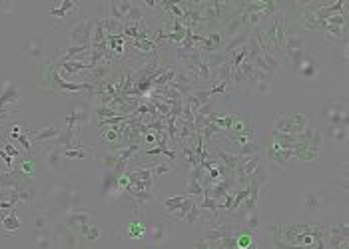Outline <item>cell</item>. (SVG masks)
I'll use <instances>...</instances> for the list:
<instances>
[{"mask_svg":"<svg viewBox=\"0 0 349 249\" xmlns=\"http://www.w3.org/2000/svg\"><path fill=\"white\" fill-rule=\"evenodd\" d=\"M94 32V20H78L70 28V44L72 46H90Z\"/></svg>","mask_w":349,"mask_h":249,"instance_id":"obj_1","label":"cell"},{"mask_svg":"<svg viewBox=\"0 0 349 249\" xmlns=\"http://www.w3.org/2000/svg\"><path fill=\"white\" fill-rule=\"evenodd\" d=\"M92 221V214L90 212H78V210H70L66 215V227L68 230H80L82 225Z\"/></svg>","mask_w":349,"mask_h":249,"instance_id":"obj_2","label":"cell"},{"mask_svg":"<svg viewBox=\"0 0 349 249\" xmlns=\"http://www.w3.org/2000/svg\"><path fill=\"white\" fill-rule=\"evenodd\" d=\"M134 2L130 0H112L110 2V16L118 22H126V16H128L130 8H132Z\"/></svg>","mask_w":349,"mask_h":249,"instance_id":"obj_3","label":"cell"},{"mask_svg":"<svg viewBox=\"0 0 349 249\" xmlns=\"http://www.w3.org/2000/svg\"><path fill=\"white\" fill-rule=\"evenodd\" d=\"M330 243H331V247H337V245H341L343 249L347 247V225H345V223L333 225V227H331Z\"/></svg>","mask_w":349,"mask_h":249,"instance_id":"obj_4","label":"cell"},{"mask_svg":"<svg viewBox=\"0 0 349 249\" xmlns=\"http://www.w3.org/2000/svg\"><path fill=\"white\" fill-rule=\"evenodd\" d=\"M2 230L6 235H16L20 230V219L16 212H10V214H6L2 217Z\"/></svg>","mask_w":349,"mask_h":249,"instance_id":"obj_5","label":"cell"},{"mask_svg":"<svg viewBox=\"0 0 349 249\" xmlns=\"http://www.w3.org/2000/svg\"><path fill=\"white\" fill-rule=\"evenodd\" d=\"M76 8H78V2H72V0H60L58 4H54V6L50 8V14L56 18H64V16H68L70 10H76Z\"/></svg>","mask_w":349,"mask_h":249,"instance_id":"obj_6","label":"cell"},{"mask_svg":"<svg viewBox=\"0 0 349 249\" xmlns=\"http://www.w3.org/2000/svg\"><path fill=\"white\" fill-rule=\"evenodd\" d=\"M62 132L58 128H44V130H38V132H30L28 138H32L34 142H42V140H50V138H58Z\"/></svg>","mask_w":349,"mask_h":249,"instance_id":"obj_7","label":"cell"},{"mask_svg":"<svg viewBox=\"0 0 349 249\" xmlns=\"http://www.w3.org/2000/svg\"><path fill=\"white\" fill-rule=\"evenodd\" d=\"M24 52L28 54L30 58L38 60V58L44 54V48H42V44H40V40H38V38H30V40L24 44Z\"/></svg>","mask_w":349,"mask_h":249,"instance_id":"obj_8","label":"cell"},{"mask_svg":"<svg viewBox=\"0 0 349 249\" xmlns=\"http://www.w3.org/2000/svg\"><path fill=\"white\" fill-rule=\"evenodd\" d=\"M78 232H80V235H82L86 241H96V239L100 237V227H98L94 221L86 223V225H82Z\"/></svg>","mask_w":349,"mask_h":249,"instance_id":"obj_9","label":"cell"},{"mask_svg":"<svg viewBox=\"0 0 349 249\" xmlns=\"http://www.w3.org/2000/svg\"><path fill=\"white\" fill-rule=\"evenodd\" d=\"M184 201H186V196H172V197H164V199H162V205L166 208V212L176 214Z\"/></svg>","mask_w":349,"mask_h":249,"instance_id":"obj_10","label":"cell"},{"mask_svg":"<svg viewBox=\"0 0 349 249\" xmlns=\"http://www.w3.org/2000/svg\"><path fill=\"white\" fill-rule=\"evenodd\" d=\"M292 156H294V150H279L276 146H274L272 152H270V158L276 161V163H281V165L288 163V160H290Z\"/></svg>","mask_w":349,"mask_h":249,"instance_id":"obj_11","label":"cell"},{"mask_svg":"<svg viewBox=\"0 0 349 249\" xmlns=\"http://www.w3.org/2000/svg\"><path fill=\"white\" fill-rule=\"evenodd\" d=\"M303 26H305L307 30H313V28L323 26V20H319L317 14L312 12V10H305V12H303Z\"/></svg>","mask_w":349,"mask_h":249,"instance_id":"obj_12","label":"cell"},{"mask_svg":"<svg viewBox=\"0 0 349 249\" xmlns=\"http://www.w3.org/2000/svg\"><path fill=\"white\" fill-rule=\"evenodd\" d=\"M330 136L333 142H337V143L345 142V138H347V128H345V126H341V128H339V126H331Z\"/></svg>","mask_w":349,"mask_h":249,"instance_id":"obj_13","label":"cell"},{"mask_svg":"<svg viewBox=\"0 0 349 249\" xmlns=\"http://www.w3.org/2000/svg\"><path fill=\"white\" fill-rule=\"evenodd\" d=\"M60 156H62L60 146H58V148H52V150L46 154V161H48V165H50V168H54V170H58V168H60Z\"/></svg>","mask_w":349,"mask_h":249,"instance_id":"obj_14","label":"cell"},{"mask_svg":"<svg viewBox=\"0 0 349 249\" xmlns=\"http://www.w3.org/2000/svg\"><path fill=\"white\" fill-rule=\"evenodd\" d=\"M303 203H305V208H307L310 212H315V210H319V203H321V201H319V194H315V192H310V194L305 196V201H303Z\"/></svg>","mask_w":349,"mask_h":249,"instance_id":"obj_15","label":"cell"},{"mask_svg":"<svg viewBox=\"0 0 349 249\" xmlns=\"http://www.w3.org/2000/svg\"><path fill=\"white\" fill-rule=\"evenodd\" d=\"M301 76H305V78H312L313 74L317 72V66H315V62L313 60H305L303 58V62H301Z\"/></svg>","mask_w":349,"mask_h":249,"instance_id":"obj_16","label":"cell"},{"mask_svg":"<svg viewBox=\"0 0 349 249\" xmlns=\"http://www.w3.org/2000/svg\"><path fill=\"white\" fill-rule=\"evenodd\" d=\"M34 225H36L38 232H46V227L50 225V217H48V214L34 215Z\"/></svg>","mask_w":349,"mask_h":249,"instance_id":"obj_17","label":"cell"},{"mask_svg":"<svg viewBox=\"0 0 349 249\" xmlns=\"http://www.w3.org/2000/svg\"><path fill=\"white\" fill-rule=\"evenodd\" d=\"M36 247L38 249H50V235H48V232H38Z\"/></svg>","mask_w":349,"mask_h":249,"instance_id":"obj_18","label":"cell"},{"mask_svg":"<svg viewBox=\"0 0 349 249\" xmlns=\"http://www.w3.org/2000/svg\"><path fill=\"white\" fill-rule=\"evenodd\" d=\"M32 170H34V160H32L30 156H26L24 160L20 161V174L30 176V174H32Z\"/></svg>","mask_w":349,"mask_h":249,"instance_id":"obj_19","label":"cell"},{"mask_svg":"<svg viewBox=\"0 0 349 249\" xmlns=\"http://www.w3.org/2000/svg\"><path fill=\"white\" fill-rule=\"evenodd\" d=\"M64 158H88V154L84 152V150H80V148H76V150H72V148H66L64 150Z\"/></svg>","mask_w":349,"mask_h":249,"instance_id":"obj_20","label":"cell"},{"mask_svg":"<svg viewBox=\"0 0 349 249\" xmlns=\"http://www.w3.org/2000/svg\"><path fill=\"white\" fill-rule=\"evenodd\" d=\"M198 217H200V208H198V205H194V208L188 212V215L184 217V221H188V223H194V221H198Z\"/></svg>","mask_w":349,"mask_h":249,"instance_id":"obj_21","label":"cell"},{"mask_svg":"<svg viewBox=\"0 0 349 249\" xmlns=\"http://www.w3.org/2000/svg\"><path fill=\"white\" fill-rule=\"evenodd\" d=\"M4 148H6V152H8V156H10V158H18V150H16L14 146H10V143H4Z\"/></svg>","mask_w":349,"mask_h":249,"instance_id":"obj_22","label":"cell"},{"mask_svg":"<svg viewBox=\"0 0 349 249\" xmlns=\"http://www.w3.org/2000/svg\"><path fill=\"white\" fill-rule=\"evenodd\" d=\"M170 170H172V168H170L168 163H162V165H158V168H156V174L160 176V174H166V172H170Z\"/></svg>","mask_w":349,"mask_h":249,"instance_id":"obj_23","label":"cell"},{"mask_svg":"<svg viewBox=\"0 0 349 249\" xmlns=\"http://www.w3.org/2000/svg\"><path fill=\"white\" fill-rule=\"evenodd\" d=\"M0 8H2V10H12V8H14V2H10V4H6V2H0Z\"/></svg>","mask_w":349,"mask_h":249,"instance_id":"obj_24","label":"cell"},{"mask_svg":"<svg viewBox=\"0 0 349 249\" xmlns=\"http://www.w3.org/2000/svg\"><path fill=\"white\" fill-rule=\"evenodd\" d=\"M268 88H270V84H268V82H259V86H257L259 92H268Z\"/></svg>","mask_w":349,"mask_h":249,"instance_id":"obj_25","label":"cell"}]
</instances>
